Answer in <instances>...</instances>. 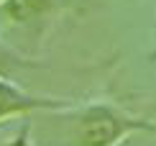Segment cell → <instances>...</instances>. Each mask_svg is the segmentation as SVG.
<instances>
[{"mask_svg": "<svg viewBox=\"0 0 156 146\" xmlns=\"http://www.w3.org/2000/svg\"><path fill=\"white\" fill-rule=\"evenodd\" d=\"M34 105H36V100L26 97L23 92H18L13 85L0 79V118L13 115V113H23V110L34 108Z\"/></svg>", "mask_w": 156, "mask_h": 146, "instance_id": "2", "label": "cell"}, {"mask_svg": "<svg viewBox=\"0 0 156 146\" xmlns=\"http://www.w3.org/2000/svg\"><path fill=\"white\" fill-rule=\"evenodd\" d=\"M44 3H46V0H10V13L16 18H28V16H34L36 10H41Z\"/></svg>", "mask_w": 156, "mask_h": 146, "instance_id": "3", "label": "cell"}, {"mask_svg": "<svg viewBox=\"0 0 156 146\" xmlns=\"http://www.w3.org/2000/svg\"><path fill=\"white\" fill-rule=\"evenodd\" d=\"M115 136V126H113V118L110 115H90L82 126V138H84V146H102L105 141Z\"/></svg>", "mask_w": 156, "mask_h": 146, "instance_id": "1", "label": "cell"}]
</instances>
